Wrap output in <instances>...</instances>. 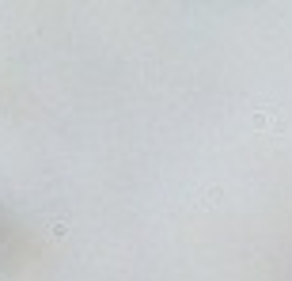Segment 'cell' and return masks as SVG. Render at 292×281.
<instances>
[{"instance_id":"6da1fadb","label":"cell","mask_w":292,"mask_h":281,"mask_svg":"<svg viewBox=\"0 0 292 281\" xmlns=\"http://www.w3.org/2000/svg\"><path fill=\"white\" fill-rule=\"evenodd\" d=\"M50 236L65 239V236H69V221H50Z\"/></svg>"},{"instance_id":"7a4b0ae2","label":"cell","mask_w":292,"mask_h":281,"mask_svg":"<svg viewBox=\"0 0 292 281\" xmlns=\"http://www.w3.org/2000/svg\"><path fill=\"white\" fill-rule=\"evenodd\" d=\"M269 122H273V114H266V111H258V114H254V129H266Z\"/></svg>"}]
</instances>
